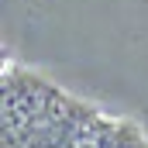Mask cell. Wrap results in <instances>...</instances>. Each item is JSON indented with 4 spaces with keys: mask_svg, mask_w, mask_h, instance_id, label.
<instances>
[{
    "mask_svg": "<svg viewBox=\"0 0 148 148\" xmlns=\"http://www.w3.org/2000/svg\"><path fill=\"white\" fill-rule=\"evenodd\" d=\"M0 148H148L141 121L114 114L35 66H3Z\"/></svg>",
    "mask_w": 148,
    "mask_h": 148,
    "instance_id": "cell-1",
    "label": "cell"
}]
</instances>
